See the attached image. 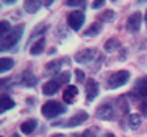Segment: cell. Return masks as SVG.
Instances as JSON below:
<instances>
[{
    "mask_svg": "<svg viewBox=\"0 0 147 137\" xmlns=\"http://www.w3.org/2000/svg\"><path fill=\"white\" fill-rule=\"evenodd\" d=\"M23 25H18L16 28H13L8 34H7L5 38H2V41H0V49L2 51H8V49H13L18 44V41H20L21 34H23Z\"/></svg>",
    "mask_w": 147,
    "mask_h": 137,
    "instance_id": "cell-1",
    "label": "cell"
},
{
    "mask_svg": "<svg viewBox=\"0 0 147 137\" xmlns=\"http://www.w3.org/2000/svg\"><path fill=\"white\" fill-rule=\"evenodd\" d=\"M42 116L47 118V119H53V118H57L59 114L65 113V106L62 103H57V101H47L44 103L41 108Z\"/></svg>",
    "mask_w": 147,
    "mask_h": 137,
    "instance_id": "cell-2",
    "label": "cell"
},
{
    "mask_svg": "<svg viewBox=\"0 0 147 137\" xmlns=\"http://www.w3.org/2000/svg\"><path fill=\"white\" fill-rule=\"evenodd\" d=\"M95 116L98 119H105V121H113L116 119V108L113 103H103L96 108V113Z\"/></svg>",
    "mask_w": 147,
    "mask_h": 137,
    "instance_id": "cell-3",
    "label": "cell"
},
{
    "mask_svg": "<svg viewBox=\"0 0 147 137\" xmlns=\"http://www.w3.org/2000/svg\"><path fill=\"white\" fill-rule=\"evenodd\" d=\"M129 80V72L127 70H118L108 77V87L110 88H119Z\"/></svg>",
    "mask_w": 147,
    "mask_h": 137,
    "instance_id": "cell-4",
    "label": "cell"
},
{
    "mask_svg": "<svg viewBox=\"0 0 147 137\" xmlns=\"http://www.w3.org/2000/svg\"><path fill=\"white\" fill-rule=\"evenodd\" d=\"M84 21H85V15L82 13V11H72L70 15H69L67 18V25L70 28H72L74 31H79L80 28H82V25H84Z\"/></svg>",
    "mask_w": 147,
    "mask_h": 137,
    "instance_id": "cell-5",
    "label": "cell"
},
{
    "mask_svg": "<svg viewBox=\"0 0 147 137\" xmlns=\"http://www.w3.org/2000/svg\"><path fill=\"white\" fill-rule=\"evenodd\" d=\"M141 25H142V13L136 11V13H132L126 21V30L131 33H137L141 30Z\"/></svg>",
    "mask_w": 147,
    "mask_h": 137,
    "instance_id": "cell-6",
    "label": "cell"
},
{
    "mask_svg": "<svg viewBox=\"0 0 147 137\" xmlns=\"http://www.w3.org/2000/svg\"><path fill=\"white\" fill-rule=\"evenodd\" d=\"M96 57V51L95 49H84L75 54V60L79 64H90L93 59Z\"/></svg>",
    "mask_w": 147,
    "mask_h": 137,
    "instance_id": "cell-7",
    "label": "cell"
},
{
    "mask_svg": "<svg viewBox=\"0 0 147 137\" xmlns=\"http://www.w3.org/2000/svg\"><path fill=\"white\" fill-rule=\"evenodd\" d=\"M85 90H87V103H92V101L96 98L98 95V83H96V80L90 79L85 82Z\"/></svg>",
    "mask_w": 147,
    "mask_h": 137,
    "instance_id": "cell-8",
    "label": "cell"
},
{
    "mask_svg": "<svg viewBox=\"0 0 147 137\" xmlns=\"http://www.w3.org/2000/svg\"><path fill=\"white\" fill-rule=\"evenodd\" d=\"M87 119H88V114H87L85 111H80V113H77V114H74V116L65 122V126L67 127H75V126H79V124H82V122H85Z\"/></svg>",
    "mask_w": 147,
    "mask_h": 137,
    "instance_id": "cell-9",
    "label": "cell"
},
{
    "mask_svg": "<svg viewBox=\"0 0 147 137\" xmlns=\"http://www.w3.org/2000/svg\"><path fill=\"white\" fill-rule=\"evenodd\" d=\"M79 95V90H77V87H74V85H67L65 87V90H64L62 93V98L65 103H74V100H75V96Z\"/></svg>",
    "mask_w": 147,
    "mask_h": 137,
    "instance_id": "cell-10",
    "label": "cell"
},
{
    "mask_svg": "<svg viewBox=\"0 0 147 137\" xmlns=\"http://www.w3.org/2000/svg\"><path fill=\"white\" fill-rule=\"evenodd\" d=\"M59 87H61V85H59L56 80H49V82H46V83L42 85V93L47 95V96H51L59 90Z\"/></svg>",
    "mask_w": 147,
    "mask_h": 137,
    "instance_id": "cell-11",
    "label": "cell"
},
{
    "mask_svg": "<svg viewBox=\"0 0 147 137\" xmlns=\"http://www.w3.org/2000/svg\"><path fill=\"white\" fill-rule=\"evenodd\" d=\"M13 106H15V101L11 100L10 96L3 95L2 98H0V113H5V111L11 109Z\"/></svg>",
    "mask_w": 147,
    "mask_h": 137,
    "instance_id": "cell-12",
    "label": "cell"
},
{
    "mask_svg": "<svg viewBox=\"0 0 147 137\" xmlns=\"http://www.w3.org/2000/svg\"><path fill=\"white\" fill-rule=\"evenodd\" d=\"M36 126H38V121L36 119H28V121H25L23 122V124H21V132H23V134H31L33 131H34V129H36Z\"/></svg>",
    "mask_w": 147,
    "mask_h": 137,
    "instance_id": "cell-13",
    "label": "cell"
},
{
    "mask_svg": "<svg viewBox=\"0 0 147 137\" xmlns=\"http://www.w3.org/2000/svg\"><path fill=\"white\" fill-rule=\"evenodd\" d=\"M13 65H15L13 59L2 57V59H0V74H5V72H8L10 68H13Z\"/></svg>",
    "mask_w": 147,
    "mask_h": 137,
    "instance_id": "cell-14",
    "label": "cell"
},
{
    "mask_svg": "<svg viewBox=\"0 0 147 137\" xmlns=\"http://www.w3.org/2000/svg\"><path fill=\"white\" fill-rule=\"evenodd\" d=\"M41 5H42L41 2H36V0H26V2L23 3L25 10H26L28 13H36V11L39 10V7H41Z\"/></svg>",
    "mask_w": 147,
    "mask_h": 137,
    "instance_id": "cell-15",
    "label": "cell"
},
{
    "mask_svg": "<svg viewBox=\"0 0 147 137\" xmlns=\"http://www.w3.org/2000/svg\"><path fill=\"white\" fill-rule=\"evenodd\" d=\"M119 48H121V42L118 41V38H111V39H108L105 42V49L108 52H116Z\"/></svg>",
    "mask_w": 147,
    "mask_h": 137,
    "instance_id": "cell-16",
    "label": "cell"
},
{
    "mask_svg": "<svg viewBox=\"0 0 147 137\" xmlns=\"http://www.w3.org/2000/svg\"><path fill=\"white\" fill-rule=\"evenodd\" d=\"M44 44H46L44 38H39V39H38V41L31 46V51H30V52H31L33 56H38V54H41L42 51H44Z\"/></svg>",
    "mask_w": 147,
    "mask_h": 137,
    "instance_id": "cell-17",
    "label": "cell"
},
{
    "mask_svg": "<svg viewBox=\"0 0 147 137\" xmlns=\"http://www.w3.org/2000/svg\"><path fill=\"white\" fill-rule=\"evenodd\" d=\"M21 82H23V85H26V87H33V85H36L38 79L31 74V72H30V70H26V72L23 74V79H21Z\"/></svg>",
    "mask_w": 147,
    "mask_h": 137,
    "instance_id": "cell-18",
    "label": "cell"
},
{
    "mask_svg": "<svg viewBox=\"0 0 147 137\" xmlns=\"http://www.w3.org/2000/svg\"><path fill=\"white\" fill-rule=\"evenodd\" d=\"M100 31H101V25L100 23H93V25L84 33V38H93V36H96Z\"/></svg>",
    "mask_w": 147,
    "mask_h": 137,
    "instance_id": "cell-19",
    "label": "cell"
},
{
    "mask_svg": "<svg viewBox=\"0 0 147 137\" xmlns=\"http://www.w3.org/2000/svg\"><path fill=\"white\" fill-rule=\"evenodd\" d=\"M141 124H142L141 114H129V127H131V129H139Z\"/></svg>",
    "mask_w": 147,
    "mask_h": 137,
    "instance_id": "cell-20",
    "label": "cell"
},
{
    "mask_svg": "<svg viewBox=\"0 0 147 137\" xmlns=\"http://www.w3.org/2000/svg\"><path fill=\"white\" fill-rule=\"evenodd\" d=\"M10 31H11L10 23H8V21H5V20L0 21V38H5Z\"/></svg>",
    "mask_w": 147,
    "mask_h": 137,
    "instance_id": "cell-21",
    "label": "cell"
},
{
    "mask_svg": "<svg viewBox=\"0 0 147 137\" xmlns=\"http://www.w3.org/2000/svg\"><path fill=\"white\" fill-rule=\"evenodd\" d=\"M113 18H115V11H113V10H105L103 13H100V20L105 21V23L113 21Z\"/></svg>",
    "mask_w": 147,
    "mask_h": 137,
    "instance_id": "cell-22",
    "label": "cell"
},
{
    "mask_svg": "<svg viewBox=\"0 0 147 137\" xmlns=\"http://www.w3.org/2000/svg\"><path fill=\"white\" fill-rule=\"evenodd\" d=\"M57 82L59 85H64V83H69V80H70V74L69 72H62V74H59L57 79H54Z\"/></svg>",
    "mask_w": 147,
    "mask_h": 137,
    "instance_id": "cell-23",
    "label": "cell"
},
{
    "mask_svg": "<svg viewBox=\"0 0 147 137\" xmlns=\"http://www.w3.org/2000/svg\"><path fill=\"white\" fill-rule=\"evenodd\" d=\"M98 136V127H88L80 137H96Z\"/></svg>",
    "mask_w": 147,
    "mask_h": 137,
    "instance_id": "cell-24",
    "label": "cell"
},
{
    "mask_svg": "<svg viewBox=\"0 0 147 137\" xmlns=\"http://www.w3.org/2000/svg\"><path fill=\"white\" fill-rule=\"evenodd\" d=\"M59 67H61V60H57V62H51V64H47V65H46V70H47V72H51V70H53V72H56V70H57Z\"/></svg>",
    "mask_w": 147,
    "mask_h": 137,
    "instance_id": "cell-25",
    "label": "cell"
},
{
    "mask_svg": "<svg viewBox=\"0 0 147 137\" xmlns=\"http://www.w3.org/2000/svg\"><path fill=\"white\" fill-rule=\"evenodd\" d=\"M75 79H77V82H87L85 80V74H84V70H75Z\"/></svg>",
    "mask_w": 147,
    "mask_h": 137,
    "instance_id": "cell-26",
    "label": "cell"
},
{
    "mask_svg": "<svg viewBox=\"0 0 147 137\" xmlns=\"http://www.w3.org/2000/svg\"><path fill=\"white\" fill-rule=\"evenodd\" d=\"M67 7H84L85 2H65Z\"/></svg>",
    "mask_w": 147,
    "mask_h": 137,
    "instance_id": "cell-27",
    "label": "cell"
},
{
    "mask_svg": "<svg viewBox=\"0 0 147 137\" xmlns=\"http://www.w3.org/2000/svg\"><path fill=\"white\" fill-rule=\"evenodd\" d=\"M92 7H93V8H101V7H105V2H93Z\"/></svg>",
    "mask_w": 147,
    "mask_h": 137,
    "instance_id": "cell-28",
    "label": "cell"
},
{
    "mask_svg": "<svg viewBox=\"0 0 147 137\" xmlns=\"http://www.w3.org/2000/svg\"><path fill=\"white\" fill-rule=\"evenodd\" d=\"M51 137H65V136H64V134H53Z\"/></svg>",
    "mask_w": 147,
    "mask_h": 137,
    "instance_id": "cell-29",
    "label": "cell"
},
{
    "mask_svg": "<svg viewBox=\"0 0 147 137\" xmlns=\"http://www.w3.org/2000/svg\"><path fill=\"white\" fill-rule=\"evenodd\" d=\"M105 137H115V136H113V134H106Z\"/></svg>",
    "mask_w": 147,
    "mask_h": 137,
    "instance_id": "cell-30",
    "label": "cell"
},
{
    "mask_svg": "<svg viewBox=\"0 0 147 137\" xmlns=\"http://www.w3.org/2000/svg\"><path fill=\"white\" fill-rule=\"evenodd\" d=\"M146 23H147V13H146Z\"/></svg>",
    "mask_w": 147,
    "mask_h": 137,
    "instance_id": "cell-31",
    "label": "cell"
}]
</instances>
